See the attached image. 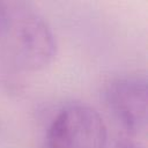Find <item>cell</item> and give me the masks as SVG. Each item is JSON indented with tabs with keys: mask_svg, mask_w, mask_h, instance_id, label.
<instances>
[{
	"mask_svg": "<svg viewBox=\"0 0 148 148\" xmlns=\"http://www.w3.org/2000/svg\"><path fill=\"white\" fill-rule=\"evenodd\" d=\"M116 148H140V147H138V145H135L134 142H131L128 140H120L117 143Z\"/></svg>",
	"mask_w": 148,
	"mask_h": 148,
	"instance_id": "4",
	"label": "cell"
},
{
	"mask_svg": "<svg viewBox=\"0 0 148 148\" xmlns=\"http://www.w3.org/2000/svg\"><path fill=\"white\" fill-rule=\"evenodd\" d=\"M106 103L118 121L132 134L147 130V81L139 75L112 80L105 90Z\"/></svg>",
	"mask_w": 148,
	"mask_h": 148,
	"instance_id": "3",
	"label": "cell"
},
{
	"mask_svg": "<svg viewBox=\"0 0 148 148\" xmlns=\"http://www.w3.org/2000/svg\"><path fill=\"white\" fill-rule=\"evenodd\" d=\"M46 139V148H105L108 128L95 109L73 103L54 117Z\"/></svg>",
	"mask_w": 148,
	"mask_h": 148,
	"instance_id": "2",
	"label": "cell"
},
{
	"mask_svg": "<svg viewBox=\"0 0 148 148\" xmlns=\"http://www.w3.org/2000/svg\"><path fill=\"white\" fill-rule=\"evenodd\" d=\"M57 42L44 17L22 1H0V54L24 71H39L54 59Z\"/></svg>",
	"mask_w": 148,
	"mask_h": 148,
	"instance_id": "1",
	"label": "cell"
}]
</instances>
